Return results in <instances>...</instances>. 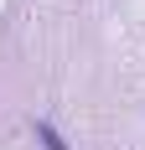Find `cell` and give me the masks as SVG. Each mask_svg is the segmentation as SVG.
Wrapping results in <instances>:
<instances>
[{
  "label": "cell",
  "mask_w": 145,
  "mask_h": 150,
  "mask_svg": "<svg viewBox=\"0 0 145 150\" xmlns=\"http://www.w3.org/2000/svg\"><path fill=\"white\" fill-rule=\"evenodd\" d=\"M31 135L42 140V150H68V140L52 129V119H31Z\"/></svg>",
  "instance_id": "6da1fadb"
}]
</instances>
